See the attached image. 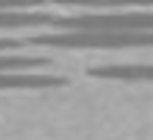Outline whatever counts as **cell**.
I'll return each instance as SVG.
<instances>
[{"label":"cell","instance_id":"obj_3","mask_svg":"<svg viewBox=\"0 0 153 140\" xmlns=\"http://www.w3.org/2000/svg\"><path fill=\"white\" fill-rule=\"evenodd\" d=\"M69 78L56 72H0V90H34V87H66Z\"/></svg>","mask_w":153,"mask_h":140},{"label":"cell","instance_id":"obj_5","mask_svg":"<svg viewBox=\"0 0 153 140\" xmlns=\"http://www.w3.org/2000/svg\"><path fill=\"white\" fill-rule=\"evenodd\" d=\"M56 16L41 10H25V13H0V31H22V28H53Z\"/></svg>","mask_w":153,"mask_h":140},{"label":"cell","instance_id":"obj_7","mask_svg":"<svg viewBox=\"0 0 153 140\" xmlns=\"http://www.w3.org/2000/svg\"><path fill=\"white\" fill-rule=\"evenodd\" d=\"M25 47V41H19V38H3L0 34V53H16V50H22Z\"/></svg>","mask_w":153,"mask_h":140},{"label":"cell","instance_id":"obj_2","mask_svg":"<svg viewBox=\"0 0 153 140\" xmlns=\"http://www.w3.org/2000/svg\"><path fill=\"white\" fill-rule=\"evenodd\" d=\"M59 31H153V13H81L56 16Z\"/></svg>","mask_w":153,"mask_h":140},{"label":"cell","instance_id":"obj_1","mask_svg":"<svg viewBox=\"0 0 153 140\" xmlns=\"http://www.w3.org/2000/svg\"><path fill=\"white\" fill-rule=\"evenodd\" d=\"M25 47L53 50H137L153 47V31H47L25 38Z\"/></svg>","mask_w":153,"mask_h":140},{"label":"cell","instance_id":"obj_4","mask_svg":"<svg viewBox=\"0 0 153 140\" xmlns=\"http://www.w3.org/2000/svg\"><path fill=\"white\" fill-rule=\"evenodd\" d=\"M91 78L106 81H153V62H113V66H91Z\"/></svg>","mask_w":153,"mask_h":140},{"label":"cell","instance_id":"obj_6","mask_svg":"<svg viewBox=\"0 0 153 140\" xmlns=\"http://www.w3.org/2000/svg\"><path fill=\"white\" fill-rule=\"evenodd\" d=\"M50 56H16L0 53V72H47Z\"/></svg>","mask_w":153,"mask_h":140}]
</instances>
